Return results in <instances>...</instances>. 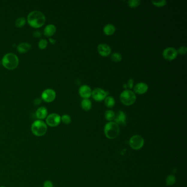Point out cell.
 I'll return each mask as SVG.
<instances>
[{"label": "cell", "instance_id": "cell-3", "mask_svg": "<svg viewBox=\"0 0 187 187\" xmlns=\"http://www.w3.org/2000/svg\"><path fill=\"white\" fill-rule=\"evenodd\" d=\"M105 135L110 139L116 138L119 135L120 132V127L116 123L113 121L106 123L104 129Z\"/></svg>", "mask_w": 187, "mask_h": 187}, {"label": "cell", "instance_id": "cell-30", "mask_svg": "<svg viewBox=\"0 0 187 187\" xmlns=\"http://www.w3.org/2000/svg\"><path fill=\"white\" fill-rule=\"evenodd\" d=\"M133 84H134V81L132 79H129L127 82V84H126L127 85V88H129V89L132 88L133 87Z\"/></svg>", "mask_w": 187, "mask_h": 187}, {"label": "cell", "instance_id": "cell-7", "mask_svg": "<svg viewBox=\"0 0 187 187\" xmlns=\"http://www.w3.org/2000/svg\"><path fill=\"white\" fill-rule=\"evenodd\" d=\"M109 92H106L105 91L100 88H97L92 91V96L93 97L94 100L97 102H101L104 100L105 98L108 96Z\"/></svg>", "mask_w": 187, "mask_h": 187}, {"label": "cell", "instance_id": "cell-24", "mask_svg": "<svg viewBox=\"0 0 187 187\" xmlns=\"http://www.w3.org/2000/svg\"><path fill=\"white\" fill-rule=\"evenodd\" d=\"M122 59V55L119 53H114L111 55V59L114 62H120Z\"/></svg>", "mask_w": 187, "mask_h": 187}, {"label": "cell", "instance_id": "cell-37", "mask_svg": "<svg viewBox=\"0 0 187 187\" xmlns=\"http://www.w3.org/2000/svg\"><path fill=\"white\" fill-rule=\"evenodd\" d=\"M0 64H1V61H0Z\"/></svg>", "mask_w": 187, "mask_h": 187}, {"label": "cell", "instance_id": "cell-26", "mask_svg": "<svg viewBox=\"0 0 187 187\" xmlns=\"http://www.w3.org/2000/svg\"><path fill=\"white\" fill-rule=\"evenodd\" d=\"M141 3L140 0H129L128 1V4L131 8H135L139 6Z\"/></svg>", "mask_w": 187, "mask_h": 187}, {"label": "cell", "instance_id": "cell-8", "mask_svg": "<svg viewBox=\"0 0 187 187\" xmlns=\"http://www.w3.org/2000/svg\"><path fill=\"white\" fill-rule=\"evenodd\" d=\"M61 122V117L56 113H52L47 116L46 123L50 127H56Z\"/></svg>", "mask_w": 187, "mask_h": 187}, {"label": "cell", "instance_id": "cell-35", "mask_svg": "<svg viewBox=\"0 0 187 187\" xmlns=\"http://www.w3.org/2000/svg\"><path fill=\"white\" fill-rule=\"evenodd\" d=\"M123 87L124 88H125V89H126V88H127V84H124V85H123Z\"/></svg>", "mask_w": 187, "mask_h": 187}, {"label": "cell", "instance_id": "cell-32", "mask_svg": "<svg viewBox=\"0 0 187 187\" xmlns=\"http://www.w3.org/2000/svg\"><path fill=\"white\" fill-rule=\"evenodd\" d=\"M41 35H42L41 32H40V31H34V32H33V36H34V37H36V38L40 37L41 36Z\"/></svg>", "mask_w": 187, "mask_h": 187}, {"label": "cell", "instance_id": "cell-11", "mask_svg": "<svg viewBox=\"0 0 187 187\" xmlns=\"http://www.w3.org/2000/svg\"><path fill=\"white\" fill-rule=\"evenodd\" d=\"M114 120L115 121L114 122L116 123L119 126H125L126 125V116L125 113L121 110H120L115 114Z\"/></svg>", "mask_w": 187, "mask_h": 187}, {"label": "cell", "instance_id": "cell-36", "mask_svg": "<svg viewBox=\"0 0 187 187\" xmlns=\"http://www.w3.org/2000/svg\"><path fill=\"white\" fill-rule=\"evenodd\" d=\"M4 187V186H1V187Z\"/></svg>", "mask_w": 187, "mask_h": 187}, {"label": "cell", "instance_id": "cell-20", "mask_svg": "<svg viewBox=\"0 0 187 187\" xmlns=\"http://www.w3.org/2000/svg\"><path fill=\"white\" fill-rule=\"evenodd\" d=\"M104 103H105L106 107L109 108H111L115 105V100L113 97L108 96L105 98Z\"/></svg>", "mask_w": 187, "mask_h": 187}, {"label": "cell", "instance_id": "cell-9", "mask_svg": "<svg viewBox=\"0 0 187 187\" xmlns=\"http://www.w3.org/2000/svg\"><path fill=\"white\" fill-rule=\"evenodd\" d=\"M178 55L177 51L176 49L172 47H169L165 49L162 52L163 57L168 61H173L177 58Z\"/></svg>", "mask_w": 187, "mask_h": 187}, {"label": "cell", "instance_id": "cell-29", "mask_svg": "<svg viewBox=\"0 0 187 187\" xmlns=\"http://www.w3.org/2000/svg\"><path fill=\"white\" fill-rule=\"evenodd\" d=\"M177 51L178 54L181 55H186L187 51V47L186 46H181Z\"/></svg>", "mask_w": 187, "mask_h": 187}, {"label": "cell", "instance_id": "cell-14", "mask_svg": "<svg viewBox=\"0 0 187 187\" xmlns=\"http://www.w3.org/2000/svg\"><path fill=\"white\" fill-rule=\"evenodd\" d=\"M133 90L136 94H143L148 90V86L144 82H139L135 85Z\"/></svg>", "mask_w": 187, "mask_h": 187}, {"label": "cell", "instance_id": "cell-5", "mask_svg": "<svg viewBox=\"0 0 187 187\" xmlns=\"http://www.w3.org/2000/svg\"><path fill=\"white\" fill-rule=\"evenodd\" d=\"M120 100L125 105L130 106L135 103L136 100V96L132 91L125 90L120 94Z\"/></svg>", "mask_w": 187, "mask_h": 187}, {"label": "cell", "instance_id": "cell-2", "mask_svg": "<svg viewBox=\"0 0 187 187\" xmlns=\"http://www.w3.org/2000/svg\"><path fill=\"white\" fill-rule=\"evenodd\" d=\"M2 64L7 69L13 70L16 69L19 64V59L14 53H7L4 55L2 58Z\"/></svg>", "mask_w": 187, "mask_h": 187}, {"label": "cell", "instance_id": "cell-1", "mask_svg": "<svg viewBox=\"0 0 187 187\" xmlns=\"http://www.w3.org/2000/svg\"><path fill=\"white\" fill-rule=\"evenodd\" d=\"M46 18L43 13L40 11L34 10L30 13L28 16V22L34 28H39L45 23Z\"/></svg>", "mask_w": 187, "mask_h": 187}, {"label": "cell", "instance_id": "cell-21", "mask_svg": "<svg viewBox=\"0 0 187 187\" xmlns=\"http://www.w3.org/2000/svg\"><path fill=\"white\" fill-rule=\"evenodd\" d=\"M115 116V113H114V111L111 110H107L104 114V116H105V119L107 120V121H109V122H111L114 120Z\"/></svg>", "mask_w": 187, "mask_h": 187}, {"label": "cell", "instance_id": "cell-25", "mask_svg": "<svg viewBox=\"0 0 187 187\" xmlns=\"http://www.w3.org/2000/svg\"><path fill=\"white\" fill-rule=\"evenodd\" d=\"M152 3L155 6L158 7H162L165 6L167 4V1L165 0H161V1H152Z\"/></svg>", "mask_w": 187, "mask_h": 187}, {"label": "cell", "instance_id": "cell-17", "mask_svg": "<svg viewBox=\"0 0 187 187\" xmlns=\"http://www.w3.org/2000/svg\"><path fill=\"white\" fill-rule=\"evenodd\" d=\"M56 32V27L53 24H49L46 26L44 29V34L46 36H52Z\"/></svg>", "mask_w": 187, "mask_h": 187}, {"label": "cell", "instance_id": "cell-16", "mask_svg": "<svg viewBox=\"0 0 187 187\" xmlns=\"http://www.w3.org/2000/svg\"><path fill=\"white\" fill-rule=\"evenodd\" d=\"M31 46L29 43L23 42L17 46V51L20 53H25L31 49Z\"/></svg>", "mask_w": 187, "mask_h": 187}, {"label": "cell", "instance_id": "cell-19", "mask_svg": "<svg viewBox=\"0 0 187 187\" xmlns=\"http://www.w3.org/2000/svg\"><path fill=\"white\" fill-rule=\"evenodd\" d=\"M81 106L85 111H89L92 108V102L88 99H84L81 103Z\"/></svg>", "mask_w": 187, "mask_h": 187}, {"label": "cell", "instance_id": "cell-10", "mask_svg": "<svg viewBox=\"0 0 187 187\" xmlns=\"http://www.w3.org/2000/svg\"><path fill=\"white\" fill-rule=\"evenodd\" d=\"M56 97L55 92L53 90L49 88L42 92L41 98L42 100L47 103H50L55 100Z\"/></svg>", "mask_w": 187, "mask_h": 187}, {"label": "cell", "instance_id": "cell-6", "mask_svg": "<svg viewBox=\"0 0 187 187\" xmlns=\"http://www.w3.org/2000/svg\"><path fill=\"white\" fill-rule=\"evenodd\" d=\"M144 144V140L141 135H133L129 139V145L133 149L139 150L142 148Z\"/></svg>", "mask_w": 187, "mask_h": 187}, {"label": "cell", "instance_id": "cell-13", "mask_svg": "<svg viewBox=\"0 0 187 187\" xmlns=\"http://www.w3.org/2000/svg\"><path fill=\"white\" fill-rule=\"evenodd\" d=\"M98 52L99 54L103 57H108L111 52V49L109 46L105 43H101L98 46Z\"/></svg>", "mask_w": 187, "mask_h": 187}, {"label": "cell", "instance_id": "cell-4", "mask_svg": "<svg viewBox=\"0 0 187 187\" xmlns=\"http://www.w3.org/2000/svg\"><path fill=\"white\" fill-rule=\"evenodd\" d=\"M31 129L34 135L37 137H41L45 135L47 131V126L45 122L37 120L32 123Z\"/></svg>", "mask_w": 187, "mask_h": 187}, {"label": "cell", "instance_id": "cell-31", "mask_svg": "<svg viewBox=\"0 0 187 187\" xmlns=\"http://www.w3.org/2000/svg\"><path fill=\"white\" fill-rule=\"evenodd\" d=\"M43 187H53V184L51 181H46L43 183Z\"/></svg>", "mask_w": 187, "mask_h": 187}, {"label": "cell", "instance_id": "cell-22", "mask_svg": "<svg viewBox=\"0 0 187 187\" xmlns=\"http://www.w3.org/2000/svg\"><path fill=\"white\" fill-rule=\"evenodd\" d=\"M26 23V19L24 17H20L16 20L15 24L18 28H22Z\"/></svg>", "mask_w": 187, "mask_h": 187}, {"label": "cell", "instance_id": "cell-18", "mask_svg": "<svg viewBox=\"0 0 187 187\" xmlns=\"http://www.w3.org/2000/svg\"><path fill=\"white\" fill-rule=\"evenodd\" d=\"M116 28L115 26H114L111 24H107L104 27L103 32L106 35L111 36L114 34L115 32Z\"/></svg>", "mask_w": 187, "mask_h": 187}, {"label": "cell", "instance_id": "cell-27", "mask_svg": "<svg viewBox=\"0 0 187 187\" xmlns=\"http://www.w3.org/2000/svg\"><path fill=\"white\" fill-rule=\"evenodd\" d=\"M48 45V42L45 39H41L39 42V47L41 49H45Z\"/></svg>", "mask_w": 187, "mask_h": 187}, {"label": "cell", "instance_id": "cell-33", "mask_svg": "<svg viewBox=\"0 0 187 187\" xmlns=\"http://www.w3.org/2000/svg\"><path fill=\"white\" fill-rule=\"evenodd\" d=\"M41 102H42V101H41V99H40V98H36V99L34 100V104L36 105H38L39 104H40L41 103Z\"/></svg>", "mask_w": 187, "mask_h": 187}, {"label": "cell", "instance_id": "cell-28", "mask_svg": "<svg viewBox=\"0 0 187 187\" xmlns=\"http://www.w3.org/2000/svg\"><path fill=\"white\" fill-rule=\"evenodd\" d=\"M61 121L65 124H69L71 123V119L70 116L68 115H63L61 117Z\"/></svg>", "mask_w": 187, "mask_h": 187}, {"label": "cell", "instance_id": "cell-12", "mask_svg": "<svg viewBox=\"0 0 187 187\" xmlns=\"http://www.w3.org/2000/svg\"><path fill=\"white\" fill-rule=\"evenodd\" d=\"M92 91L91 87L86 85L81 86L79 90L80 96L84 99H88L90 98L92 96Z\"/></svg>", "mask_w": 187, "mask_h": 187}, {"label": "cell", "instance_id": "cell-34", "mask_svg": "<svg viewBox=\"0 0 187 187\" xmlns=\"http://www.w3.org/2000/svg\"><path fill=\"white\" fill-rule=\"evenodd\" d=\"M49 40V42H50V43H51V44H52V45H54V44H55V43L56 42V40H55V39L50 38Z\"/></svg>", "mask_w": 187, "mask_h": 187}, {"label": "cell", "instance_id": "cell-15", "mask_svg": "<svg viewBox=\"0 0 187 187\" xmlns=\"http://www.w3.org/2000/svg\"><path fill=\"white\" fill-rule=\"evenodd\" d=\"M47 115L48 111L45 107H40L36 111V116L40 120L45 119L47 117Z\"/></svg>", "mask_w": 187, "mask_h": 187}, {"label": "cell", "instance_id": "cell-23", "mask_svg": "<svg viewBox=\"0 0 187 187\" xmlns=\"http://www.w3.org/2000/svg\"><path fill=\"white\" fill-rule=\"evenodd\" d=\"M166 183L168 186H171L174 185L176 183L175 176L172 174L168 176V177L166 178Z\"/></svg>", "mask_w": 187, "mask_h": 187}]
</instances>
